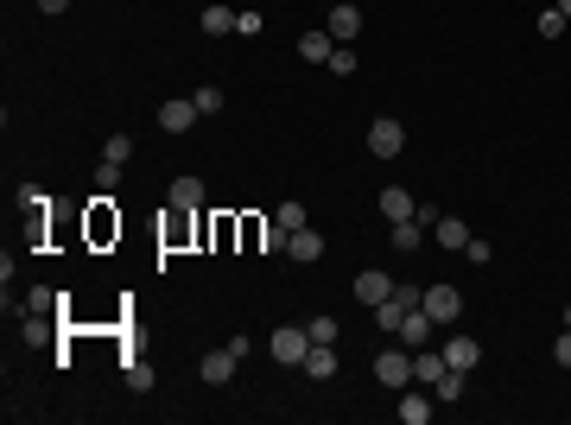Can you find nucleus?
<instances>
[{
    "mask_svg": "<svg viewBox=\"0 0 571 425\" xmlns=\"http://www.w3.org/2000/svg\"><path fill=\"white\" fill-rule=\"evenodd\" d=\"M432 400H439V406H457V400H464V369H445V375L432 381Z\"/></svg>",
    "mask_w": 571,
    "mask_h": 425,
    "instance_id": "nucleus-19",
    "label": "nucleus"
},
{
    "mask_svg": "<svg viewBox=\"0 0 571 425\" xmlns=\"http://www.w3.org/2000/svg\"><path fill=\"white\" fill-rule=\"evenodd\" d=\"M70 7V0H38V13H64Z\"/></svg>",
    "mask_w": 571,
    "mask_h": 425,
    "instance_id": "nucleus-35",
    "label": "nucleus"
},
{
    "mask_svg": "<svg viewBox=\"0 0 571 425\" xmlns=\"http://www.w3.org/2000/svg\"><path fill=\"white\" fill-rule=\"evenodd\" d=\"M260 248H267V254H286V229L267 223V229H260Z\"/></svg>",
    "mask_w": 571,
    "mask_h": 425,
    "instance_id": "nucleus-30",
    "label": "nucleus"
},
{
    "mask_svg": "<svg viewBox=\"0 0 571 425\" xmlns=\"http://www.w3.org/2000/svg\"><path fill=\"white\" fill-rule=\"evenodd\" d=\"M425 311H432V324H457L464 318V293L439 279V286H425Z\"/></svg>",
    "mask_w": 571,
    "mask_h": 425,
    "instance_id": "nucleus-4",
    "label": "nucleus"
},
{
    "mask_svg": "<svg viewBox=\"0 0 571 425\" xmlns=\"http://www.w3.org/2000/svg\"><path fill=\"white\" fill-rule=\"evenodd\" d=\"M115 184H121V166H115V159H102V166H96V191H102V197H115Z\"/></svg>",
    "mask_w": 571,
    "mask_h": 425,
    "instance_id": "nucleus-25",
    "label": "nucleus"
},
{
    "mask_svg": "<svg viewBox=\"0 0 571 425\" xmlns=\"http://www.w3.org/2000/svg\"><path fill=\"white\" fill-rule=\"evenodd\" d=\"M305 330H311V343H337V336H343V324H337V318H311Z\"/></svg>",
    "mask_w": 571,
    "mask_h": 425,
    "instance_id": "nucleus-26",
    "label": "nucleus"
},
{
    "mask_svg": "<svg viewBox=\"0 0 571 425\" xmlns=\"http://www.w3.org/2000/svg\"><path fill=\"white\" fill-rule=\"evenodd\" d=\"M432 330H439V324H432V311H425V305H419V311H406V324H400L394 336H400L406 349H425V343H432Z\"/></svg>",
    "mask_w": 571,
    "mask_h": 425,
    "instance_id": "nucleus-9",
    "label": "nucleus"
},
{
    "mask_svg": "<svg viewBox=\"0 0 571 425\" xmlns=\"http://www.w3.org/2000/svg\"><path fill=\"white\" fill-rule=\"evenodd\" d=\"M349 7H362V0H349Z\"/></svg>",
    "mask_w": 571,
    "mask_h": 425,
    "instance_id": "nucleus-38",
    "label": "nucleus"
},
{
    "mask_svg": "<svg viewBox=\"0 0 571 425\" xmlns=\"http://www.w3.org/2000/svg\"><path fill=\"white\" fill-rule=\"evenodd\" d=\"M286 254L311 267V260H324V235H318V229L305 223V229H293V235H286Z\"/></svg>",
    "mask_w": 571,
    "mask_h": 425,
    "instance_id": "nucleus-10",
    "label": "nucleus"
},
{
    "mask_svg": "<svg viewBox=\"0 0 571 425\" xmlns=\"http://www.w3.org/2000/svg\"><path fill=\"white\" fill-rule=\"evenodd\" d=\"M388 293H394V279H388L381 267H362V273H355V299H362L369 311H375V305H381Z\"/></svg>",
    "mask_w": 571,
    "mask_h": 425,
    "instance_id": "nucleus-7",
    "label": "nucleus"
},
{
    "mask_svg": "<svg viewBox=\"0 0 571 425\" xmlns=\"http://www.w3.org/2000/svg\"><path fill=\"white\" fill-rule=\"evenodd\" d=\"M375 381H381V387H394V394H400V387H413V349H406V343H388L381 356H375Z\"/></svg>",
    "mask_w": 571,
    "mask_h": 425,
    "instance_id": "nucleus-2",
    "label": "nucleus"
},
{
    "mask_svg": "<svg viewBox=\"0 0 571 425\" xmlns=\"http://www.w3.org/2000/svg\"><path fill=\"white\" fill-rule=\"evenodd\" d=\"M552 362H558V369H571V330H565V336L552 343Z\"/></svg>",
    "mask_w": 571,
    "mask_h": 425,
    "instance_id": "nucleus-34",
    "label": "nucleus"
},
{
    "mask_svg": "<svg viewBox=\"0 0 571 425\" xmlns=\"http://www.w3.org/2000/svg\"><path fill=\"white\" fill-rule=\"evenodd\" d=\"M419 235H425V223L413 217V223H394V235H388V242H394V254H413V248H419Z\"/></svg>",
    "mask_w": 571,
    "mask_h": 425,
    "instance_id": "nucleus-21",
    "label": "nucleus"
},
{
    "mask_svg": "<svg viewBox=\"0 0 571 425\" xmlns=\"http://www.w3.org/2000/svg\"><path fill=\"white\" fill-rule=\"evenodd\" d=\"M394 412H400L406 425H425V419L439 412V400H432V387L419 381V387H400V406H394Z\"/></svg>",
    "mask_w": 571,
    "mask_h": 425,
    "instance_id": "nucleus-5",
    "label": "nucleus"
},
{
    "mask_svg": "<svg viewBox=\"0 0 571 425\" xmlns=\"http://www.w3.org/2000/svg\"><path fill=\"white\" fill-rule=\"evenodd\" d=\"M127 153H133V140H127V133H108V147H102V159H115V166H121Z\"/></svg>",
    "mask_w": 571,
    "mask_h": 425,
    "instance_id": "nucleus-29",
    "label": "nucleus"
},
{
    "mask_svg": "<svg viewBox=\"0 0 571 425\" xmlns=\"http://www.w3.org/2000/svg\"><path fill=\"white\" fill-rule=\"evenodd\" d=\"M324 32H330L337 45H349L355 32H362V7H349V0H337V7H330V20H324Z\"/></svg>",
    "mask_w": 571,
    "mask_h": 425,
    "instance_id": "nucleus-6",
    "label": "nucleus"
},
{
    "mask_svg": "<svg viewBox=\"0 0 571 425\" xmlns=\"http://www.w3.org/2000/svg\"><path fill=\"white\" fill-rule=\"evenodd\" d=\"M330 51H337V38H330V32H324V26H318V32H305V38H299V57H305V64H330Z\"/></svg>",
    "mask_w": 571,
    "mask_h": 425,
    "instance_id": "nucleus-17",
    "label": "nucleus"
},
{
    "mask_svg": "<svg viewBox=\"0 0 571 425\" xmlns=\"http://www.w3.org/2000/svg\"><path fill=\"white\" fill-rule=\"evenodd\" d=\"M166 203H172V209H203V178H172Z\"/></svg>",
    "mask_w": 571,
    "mask_h": 425,
    "instance_id": "nucleus-14",
    "label": "nucleus"
},
{
    "mask_svg": "<svg viewBox=\"0 0 571 425\" xmlns=\"http://www.w3.org/2000/svg\"><path fill=\"white\" fill-rule=\"evenodd\" d=\"M400 147H406V127H400L394 115H381V121L369 127V153H375V159H400Z\"/></svg>",
    "mask_w": 571,
    "mask_h": 425,
    "instance_id": "nucleus-3",
    "label": "nucleus"
},
{
    "mask_svg": "<svg viewBox=\"0 0 571 425\" xmlns=\"http://www.w3.org/2000/svg\"><path fill=\"white\" fill-rule=\"evenodd\" d=\"M45 336H51V324H45V311H32L26 318V343H45Z\"/></svg>",
    "mask_w": 571,
    "mask_h": 425,
    "instance_id": "nucleus-31",
    "label": "nucleus"
},
{
    "mask_svg": "<svg viewBox=\"0 0 571 425\" xmlns=\"http://www.w3.org/2000/svg\"><path fill=\"white\" fill-rule=\"evenodd\" d=\"M191 102H197V115H223V89H217V83H203Z\"/></svg>",
    "mask_w": 571,
    "mask_h": 425,
    "instance_id": "nucleus-23",
    "label": "nucleus"
},
{
    "mask_svg": "<svg viewBox=\"0 0 571 425\" xmlns=\"http://www.w3.org/2000/svg\"><path fill=\"white\" fill-rule=\"evenodd\" d=\"M235 362H242V356H235V349H229V343H223V349H217V356H203V362H197V375H203L209 387H223V381L235 375Z\"/></svg>",
    "mask_w": 571,
    "mask_h": 425,
    "instance_id": "nucleus-11",
    "label": "nucleus"
},
{
    "mask_svg": "<svg viewBox=\"0 0 571 425\" xmlns=\"http://www.w3.org/2000/svg\"><path fill=\"white\" fill-rule=\"evenodd\" d=\"M159 127H166V133H191V127H197V102H191V96H184V102H166V108H159Z\"/></svg>",
    "mask_w": 571,
    "mask_h": 425,
    "instance_id": "nucleus-12",
    "label": "nucleus"
},
{
    "mask_svg": "<svg viewBox=\"0 0 571 425\" xmlns=\"http://www.w3.org/2000/svg\"><path fill=\"white\" fill-rule=\"evenodd\" d=\"M273 223H279L286 235H293V229H305L311 217H305V203H279V209H273Z\"/></svg>",
    "mask_w": 571,
    "mask_h": 425,
    "instance_id": "nucleus-22",
    "label": "nucleus"
},
{
    "mask_svg": "<svg viewBox=\"0 0 571 425\" xmlns=\"http://www.w3.org/2000/svg\"><path fill=\"white\" fill-rule=\"evenodd\" d=\"M330 70L337 77H355V51H330Z\"/></svg>",
    "mask_w": 571,
    "mask_h": 425,
    "instance_id": "nucleus-32",
    "label": "nucleus"
},
{
    "mask_svg": "<svg viewBox=\"0 0 571 425\" xmlns=\"http://www.w3.org/2000/svg\"><path fill=\"white\" fill-rule=\"evenodd\" d=\"M464 260H470V267H482V260H495V248H489L482 235H470V242H464Z\"/></svg>",
    "mask_w": 571,
    "mask_h": 425,
    "instance_id": "nucleus-27",
    "label": "nucleus"
},
{
    "mask_svg": "<svg viewBox=\"0 0 571 425\" xmlns=\"http://www.w3.org/2000/svg\"><path fill=\"white\" fill-rule=\"evenodd\" d=\"M533 32H540V38H558V32H565V13H558V7H546V13L533 20Z\"/></svg>",
    "mask_w": 571,
    "mask_h": 425,
    "instance_id": "nucleus-24",
    "label": "nucleus"
},
{
    "mask_svg": "<svg viewBox=\"0 0 571 425\" xmlns=\"http://www.w3.org/2000/svg\"><path fill=\"white\" fill-rule=\"evenodd\" d=\"M305 375H311V381H330V375H337V343H311Z\"/></svg>",
    "mask_w": 571,
    "mask_h": 425,
    "instance_id": "nucleus-15",
    "label": "nucleus"
},
{
    "mask_svg": "<svg viewBox=\"0 0 571 425\" xmlns=\"http://www.w3.org/2000/svg\"><path fill=\"white\" fill-rule=\"evenodd\" d=\"M432 235H439V248L464 254V242H470V223H457V217H439V223H432Z\"/></svg>",
    "mask_w": 571,
    "mask_h": 425,
    "instance_id": "nucleus-18",
    "label": "nucleus"
},
{
    "mask_svg": "<svg viewBox=\"0 0 571 425\" xmlns=\"http://www.w3.org/2000/svg\"><path fill=\"white\" fill-rule=\"evenodd\" d=\"M445 362H451V369H464V375H470V369H476V362H482V343H476V336H451V343H445Z\"/></svg>",
    "mask_w": 571,
    "mask_h": 425,
    "instance_id": "nucleus-13",
    "label": "nucleus"
},
{
    "mask_svg": "<svg viewBox=\"0 0 571 425\" xmlns=\"http://www.w3.org/2000/svg\"><path fill=\"white\" fill-rule=\"evenodd\" d=\"M260 26H267L260 13H242V20H235V32H242V38H260Z\"/></svg>",
    "mask_w": 571,
    "mask_h": 425,
    "instance_id": "nucleus-33",
    "label": "nucleus"
},
{
    "mask_svg": "<svg viewBox=\"0 0 571 425\" xmlns=\"http://www.w3.org/2000/svg\"><path fill=\"white\" fill-rule=\"evenodd\" d=\"M381 217H388V223H413V217H419V197L400 191V184H388V191H381Z\"/></svg>",
    "mask_w": 571,
    "mask_h": 425,
    "instance_id": "nucleus-8",
    "label": "nucleus"
},
{
    "mask_svg": "<svg viewBox=\"0 0 571 425\" xmlns=\"http://www.w3.org/2000/svg\"><path fill=\"white\" fill-rule=\"evenodd\" d=\"M552 7H558V13H565V20H571V0H552Z\"/></svg>",
    "mask_w": 571,
    "mask_h": 425,
    "instance_id": "nucleus-36",
    "label": "nucleus"
},
{
    "mask_svg": "<svg viewBox=\"0 0 571 425\" xmlns=\"http://www.w3.org/2000/svg\"><path fill=\"white\" fill-rule=\"evenodd\" d=\"M235 20H242L235 7H203V32H209V38H229V32H235Z\"/></svg>",
    "mask_w": 571,
    "mask_h": 425,
    "instance_id": "nucleus-20",
    "label": "nucleus"
},
{
    "mask_svg": "<svg viewBox=\"0 0 571 425\" xmlns=\"http://www.w3.org/2000/svg\"><path fill=\"white\" fill-rule=\"evenodd\" d=\"M445 369H451V362H445V349H439V356H432V349H413V381H425V387H432Z\"/></svg>",
    "mask_w": 571,
    "mask_h": 425,
    "instance_id": "nucleus-16",
    "label": "nucleus"
},
{
    "mask_svg": "<svg viewBox=\"0 0 571 425\" xmlns=\"http://www.w3.org/2000/svg\"><path fill=\"white\" fill-rule=\"evenodd\" d=\"M267 356L286 362V369H305V356H311V330H305V324H279V330L267 336Z\"/></svg>",
    "mask_w": 571,
    "mask_h": 425,
    "instance_id": "nucleus-1",
    "label": "nucleus"
},
{
    "mask_svg": "<svg viewBox=\"0 0 571 425\" xmlns=\"http://www.w3.org/2000/svg\"><path fill=\"white\" fill-rule=\"evenodd\" d=\"M127 387L147 394V387H153V369H147V362H127Z\"/></svg>",
    "mask_w": 571,
    "mask_h": 425,
    "instance_id": "nucleus-28",
    "label": "nucleus"
},
{
    "mask_svg": "<svg viewBox=\"0 0 571 425\" xmlns=\"http://www.w3.org/2000/svg\"><path fill=\"white\" fill-rule=\"evenodd\" d=\"M565 330H571V305H565Z\"/></svg>",
    "mask_w": 571,
    "mask_h": 425,
    "instance_id": "nucleus-37",
    "label": "nucleus"
}]
</instances>
